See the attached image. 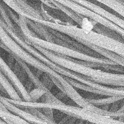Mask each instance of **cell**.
Returning a JSON list of instances; mask_svg holds the SVG:
<instances>
[{
	"label": "cell",
	"mask_w": 124,
	"mask_h": 124,
	"mask_svg": "<svg viewBox=\"0 0 124 124\" xmlns=\"http://www.w3.org/2000/svg\"><path fill=\"white\" fill-rule=\"evenodd\" d=\"M33 21L64 34L88 48L91 45L95 46L113 52L124 57V44L123 41L97 31L86 30L69 23H56L44 19L35 20Z\"/></svg>",
	"instance_id": "cell-1"
},
{
	"label": "cell",
	"mask_w": 124,
	"mask_h": 124,
	"mask_svg": "<svg viewBox=\"0 0 124 124\" xmlns=\"http://www.w3.org/2000/svg\"><path fill=\"white\" fill-rule=\"evenodd\" d=\"M53 62L72 72L89 78L92 81L111 87H124V75L92 68L76 62L64 56L57 55L38 46L31 45Z\"/></svg>",
	"instance_id": "cell-2"
},
{
	"label": "cell",
	"mask_w": 124,
	"mask_h": 124,
	"mask_svg": "<svg viewBox=\"0 0 124 124\" xmlns=\"http://www.w3.org/2000/svg\"><path fill=\"white\" fill-rule=\"evenodd\" d=\"M7 101L22 108H49L59 110L75 118L87 121L94 124H124L113 118L96 113L78 106H75L64 103L61 104H47L38 102H25L7 99Z\"/></svg>",
	"instance_id": "cell-3"
},
{
	"label": "cell",
	"mask_w": 124,
	"mask_h": 124,
	"mask_svg": "<svg viewBox=\"0 0 124 124\" xmlns=\"http://www.w3.org/2000/svg\"><path fill=\"white\" fill-rule=\"evenodd\" d=\"M23 36L24 37V40L29 44L38 46L57 55L64 56L72 59L84 61L109 65H119L108 59L93 57L76 50L73 49L54 43L47 41L44 39L39 38L38 36H33L29 35H23Z\"/></svg>",
	"instance_id": "cell-4"
},
{
	"label": "cell",
	"mask_w": 124,
	"mask_h": 124,
	"mask_svg": "<svg viewBox=\"0 0 124 124\" xmlns=\"http://www.w3.org/2000/svg\"><path fill=\"white\" fill-rule=\"evenodd\" d=\"M14 1L24 12L25 18L32 21L43 19L40 12H38L30 5L27 2L26 0H14Z\"/></svg>",
	"instance_id": "cell-5"
},
{
	"label": "cell",
	"mask_w": 124,
	"mask_h": 124,
	"mask_svg": "<svg viewBox=\"0 0 124 124\" xmlns=\"http://www.w3.org/2000/svg\"><path fill=\"white\" fill-rule=\"evenodd\" d=\"M124 95H112L106 96L104 98H101L98 99L94 98H85L86 101L94 106L99 107L100 106H103L110 105L117 101L124 99Z\"/></svg>",
	"instance_id": "cell-6"
},
{
	"label": "cell",
	"mask_w": 124,
	"mask_h": 124,
	"mask_svg": "<svg viewBox=\"0 0 124 124\" xmlns=\"http://www.w3.org/2000/svg\"><path fill=\"white\" fill-rule=\"evenodd\" d=\"M113 10L122 17L124 15V5L123 0H94Z\"/></svg>",
	"instance_id": "cell-7"
},
{
	"label": "cell",
	"mask_w": 124,
	"mask_h": 124,
	"mask_svg": "<svg viewBox=\"0 0 124 124\" xmlns=\"http://www.w3.org/2000/svg\"><path fill=\"white\" fill-rule=\"evenodd\" d=\"M48 92H51L47 91L40 88H33L30 91L29 94L31 99V102H37L43 95Z\"/></svg>",
	"instance_id": "cell-8"
},
{
	"label": "cell",
	"mask_w": 124,
	"mask_h": 124,
	"mask_svg": "<svg viewBox=\"0 0 124 124\" xmlns=\"http://www.w3.org/2000/svg\"><path fill=\"white\" fill-rule=\"evenodd\" d=\"M0 70L4 75L9 74L11 71L10 67L6 63L0 56Z\"/></svg>",
	"instance_id": "cell-9"
},
{
	"label": "cell",
	"mask_w": 124,
	"mask_h": 124,
	"mask_svg": "<svg viewBox=\"0 0 124 124\" xmlns=\"http://www.w3.org/2000/svg\"><path fill=\"white\" fill-rule=\"evenodd\" d=\"M44 115L49 119L54 120V115H53V109L49 108H37Z\"/></svg>",
	"instance_id": "cell-10"
},
{
	"label": "cell",
	"mask_w": 124,
	"mask_h": 124,
	"mask_svg": "<svg viewBox=\"0 0 124 124\" xmlns=\"http://www.w3.org/2000/svg\"><path fill=\"white\" fill-rule=\"evenodd\" d=\"M6 115V111L0 109V118L3 119Z\"/></svg>",
	"instance_id": "cell-11"
},
{
	"label": "cell",
	"mask_w": 124,
	"mask_h": 124,
	"mask_svg": "<svg viewBox=\"0 0 124 124\" xmlns=\"http://www.w3.org/2000/svg\"><path fill=\"white\" fill-rule=\"evenodd\" d=\"M0 109H1V110H5V111H6V110H8L5 107V106L3 105V104L1 102V101H0Z\"/></svg>",
	"instance_id": "cell-12"
},
{
	"label": "cell",
	"mask_w": 124,
	"mask_h": 124,
	"mask_svg": "<svg viewBox=\"0 0 124 124\" xmlns=\"http://www.w3.org/2000/svg\"><path fill=\"white\" fill-rule=\"evenodd\" d=\"M89 124H93V123H90V122Z\"/></svg>",
	"instance_id": "cell-13"
},
{
	"label": "cell",
	"mask_w": 124,
	"mask_h": 124,
	"mask_svg": "<svg viewBox=\"0 0 124 124\" xmlns=\"http://www.w3.org/2000/svg\"></svg>",
	"instance_id": "cell-14"
}]
</instances>
